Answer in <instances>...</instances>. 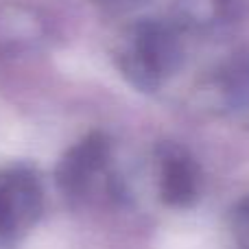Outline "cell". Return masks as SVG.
I'll return each instance as SVG.
<instances>
[{
  "mask_svg": "<svg viewBox=\"0 0 249 249\" xmlns=\"http://www.w3.org/2000/svg\"><path fill=\"white\" fill-rule=\"evenodd\" d=\"M184 51L175 29L160 20H144L129 31V37L118 53L124 77L136 88L153 92L164 77L181 66Z\"/></svg>",
  "mask_w": 249,
  "mask_h": 249,
  "instance_id": "1",
  "label": "cell"
},
{
  "mask_svg": "<svg viewBox=\"0 0 249 249\" xmlns=\"http://www.w3.org/2000/svg\"><path fill=\"white\" fill-rule=\"evenodd\" d=\"M94 2L105 9H127V7H131L136 0H94Z\"/></svg>",
  "mask_w": 249,
  "mask_h": 249,
  "instance_id": "6",
  "label": "cell"
},
{
  "mask_svg": "<svg viewBox=\"0 0 249 249\" xmlns=\"http://www.w3.org/2000/svg\"><path fill=\"white\" fill-rule=\"evenodd\" d=\"M109 138L103 133H90L81 142L72 146L57 168V181L59 188L68 197H86L94 181L103 175L109 160Z\"/></svg>",
  "mask_w": 249,
  "mask_h": 249,
  "instance_id": "2",
  "label": "cell"
},
{
  "mask_svg": "<svg viewBox=\"0 0 249 249\" xmlns=\"http://www.w3.org/2000/svg\"><path fill=\"white\" fill-rule=\"evenodd\" d=\"M241 219H243V223H245L247 230H249V201H245V206L241 208Z\"/></svg>",
  "mask_w": 249,
  "mask_h": 249,
  "instance_id": "7",
  "label": "cell"
},
{
  "mask_svg": "<svg viewBox=\"0 0 249 249\" xmlns=\"http://www.w3.org/2000/svg\"><path fill=\"white\" fill-rule=\"evenodd\" d=\"M42 193L29 173H16L0 184V234L16 236L37 221Z\"/></svg>",
  "mask_w": 249,
  "mask_h": 249,
  "instance_id": "3",
  "label": "cell"
},
{
  "mask_svg": "<svg viewBox=\"0 0 249 249\" xmlns=\"http://www.w3.org/2000/svg\"><path fill=\"white\" fill-rule=\"evenodd\" d=\"M201 173L199 166L184 149L164 146L160 155V195L162 201L173 208H188L199 199Z\"/></svg>",
  "mask_w": 249,
  "mask_h": 249,
  "instance_id": "4",
  "label": "cell"
},
{
  "mask_svg": "<svg viewBox=\"0 0 249 249\" xmlns=\"http://www.w3.org/2000/svg\"><path fill=\"white\" fill-rule=\"evenodd\" d=\"M181 11L193 22H210L221 11L223 0H181Z\"/></svg>",
  "mask_w": 249,
  "mask_h": 249,
  "instance_id": "5",
  "label": "cell"
}]
</instances>
